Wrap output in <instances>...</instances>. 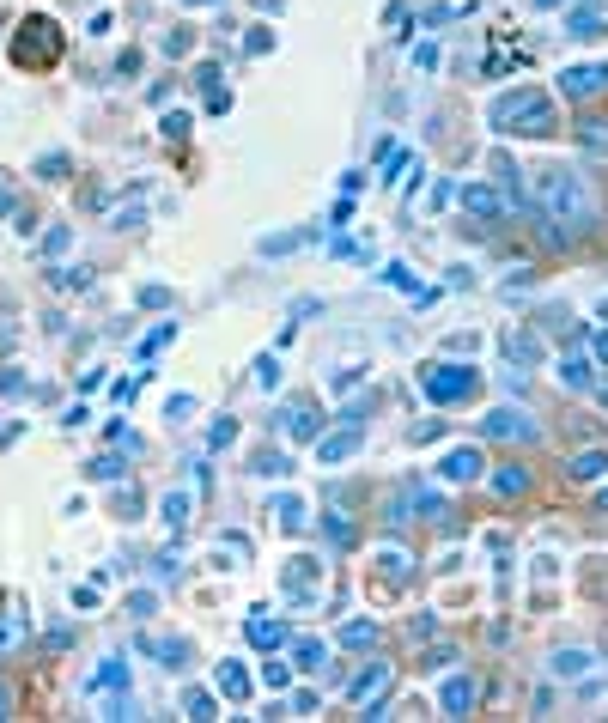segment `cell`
<instances>
[{"label": "cell", "instance_id": "cell-4", "mask_svg": "<svg viewBox=\"0 0 608 723\" xmlns=\"http://www.w3.org/2000/svg\"><path fill=\"white\" fill-rule=\"evenodd\" d=\"M420 383H426V395L444 408V401H463V395H475V383H481V377H475L469 365H432Z\"/></svg>", "mask_w": 608, "mask_h": 723}, {"label": "cell", "instance_id": "cell-16", "mask_svg": "<svg viewBox=\"0 0 608 723\" xmlns=\"http://www.w3.org/2000/svg\"><path fill=\"white\" fill-rule=\"evenodd\" d=\"M602 462H608L602 450H584V456H572V480H596V474H602Z\"/></svg>", "mask_w": 608, "mask_h": 723}, {"label": "cell", "instance_id": "cell-1", "mask_svg": "<svg viewBox=\"0 0 608 723\" xmlns=\"http://www.w3.org/2000/svg\"><path fill=\"white\" fill-rule=\"evenodd\" d=\"M523 189H529V201H536L542 219L566 225L572 237L596 225V207H590V195H584V177H572L566 165H542L536 177H523Z\"/></svg>", "mask_w": 608, "mask_h": 723}, {"label": "cell", "instance_id": "cell-19", "mask_svg": "<svg viewBox=\"0 0 608 723\" xmlns=\"http://www.w3.org/2000/svg\"><path fill=\"white\" fill-rule=\"evenodd\" d=\"M353 444H359V432H335V438H323V456L335 462V456H347Z\"/></svg>", "mask_w": 608, "mask_h": 723}, {"label": "cell", "instance_id": "cell-10", "mask_svg": "<svg viewBox=\"0 0 608 723\" xmlns=\"http://www.w3.org/2000/svg\"><path fill=\"white\" fill-rule=\"evenodd\" d=\"M505 353H511L517 365H542V341H536V335H523V329L505 335Z\"/></svg>", "mask_w": 608, "mask_h": 723}, {"label": "cell", "instance_id": "cell-21", "mask_svg": "<svg viewBox=\"0 0 608 723\" xmlns=\"http://www.w3.org/2000/svg\"><path fill=\"white\" fill-rule=\"evenodd\" d=\"M219 687L232 693V699H244V693H250V675H244V669H225V675H219Z\"/></svg>", "mask_w": 608, "mask_h": 723}, {"label": "cell", "instance_id": "cell-2", "mask_svg": "<svg viewBox=\"0 0 608 723\" xmlns=\"http://www.w3.org/2000/svg\"><path fill=\"white\" fill-rule=\"evenodd\" d=\"M493 128H499V134H517V140H542V134H554V98L536 92V86L505 92V98L493 104Z\"/></svg>", "mask_w": 608, "mask_h": 723}, {"label": "cell", "instance_id": "cell-5", "mask_svg": "<svg viewBox=\"0 0 608 723\" xmlns=\"http://www.w3.org/2000/svg\"><path fill=\"white\" fill-rule=\"evenodd\" d=\"M481 438H493V444H536L542 426H536V420H523L517 408H493V414L481 420Z\"/></svg>", "mask_w": 608, "mask_h": 723}, {"label": "cell", "instance_id": "cell-9", "mask_svg": "<svg viewBox=\"0 0 608 723\" xmlns=\"http://www.w3.org/2000/svg\"><path fill=\"white\" fill-rule=\"evenodd\" d=\"M438 705H444L450 717H469V705H475V681H444Z\"/></svg>", "mask_w": 608, "mask_h": 723}, {"label": "cell", "instance_id": "cell-20", "mask_svg": "<svg viewBox=\"0 0 608 723\" xmlns=\"http://www.w3.org/2000/svg\"><path fill=\"white\" fill-rule=\"evenodd\" d=\"M274 517H280L286 529H304V505H298V499H280V505H274Z\"/></svg>", "mask_w": 608, "mask_h": 723}, {"label": "cell", "instance_id": "cell-15", "mask_svg": "<svg viewBox=\"0 0 608 723\" xmlns=\"http://www.w3.org/2000/svg\"><path fill=\"white\" fill-rule=\"evenodd\" d=\"M377 566H384V578H396V584H408V566H414V559H408L402 547H384V553H377Z\"/></svg>", "mask_w": 608, "mask_h": 723}, {"label": "cell", "instance_id": "cell-26", "mask_svg": "<svg viewBox=\"0 0 608 723\" xmlns=\"http://www.w3.org/2000/svg\"><path fill=\"white\" fill-rule=\"evenodd\" d=\"M602 401H608V383H602Z\"/></svg>", "mask_w": 608, "mask_h": 723}, {"label": "cell", "instance_id": "cell-17", "mask_svg": "<svg viewBox=\"0 0 608 723\" xmlns=\"http://www.w3.org/2000/svg\"><path fill=\"white\" fill-rule=\"evenodd\" d=\"M298 669H323V645H317V638H298Z\"/></svg>", "mask_w": 608, "mask_h": 723}, {"label": "cell", "instance_id": "cell-14", "mask_svg": "<svg viewBox=\"0 0 608 723\" xmlns=\"http://www.w3.org/2000/svg\"><path fill=\"white\" fill-rule=\"evenodd\" d=\"M578 146H584V152H608V122L584 116V122H578Z\"/></svg>", "mask_w": 608, "mask_h": 723}, {"label": "cell", "instance_id": "cell-22", "mask_svg": "<svg viewBox=\"0 0 608 723\" xmlns=\"http://www.w3.org/2000/svg\"><path fill=\"white\" fill-rule=\"evenodd\" d=\"M371 638H377V626H371V620H359V626H347V632H341V645H371Z\"/></svg>", "mask_w": 608, "mask_h": 723}, {"label": "cell", "instance_id": "cell-11", "mask_svg": "<svg viewBox=\"0 0 608 723\" xmlns=\"http://www.w3.org/2000/svg\"><path fill=\"white\" fill-rule=\"evenodd\" d=\"M493 493H499V499L529 493V468H499V474H493Z\"/></svg>", "mask_w": 608, "mask_h": 723}, {"label": "cell", "instance_id": "cell-24", "mask_svg": "<svg viewBox=\"0 0 608 723\" xmlns=\"http://www.w3.org/2000/svg\"><path fill=\"white\" fill-rule=\"evenodd\" d=\"M596 359H608V335H596Z\"/></svg>", "mask_w": 608, "mask_h": 723}, {"label": "cell", "instance_id": "cell-12", "mask_svg": "<svg viewBox=\"0 0 608 723\" xmlns=\"http://www.w3.org/2000/svg\"><path fill=\"white\" fill-rule=\"evenodd\" d=\"M560 377H566L572 389H590V383H596V371H590L584 353H566V359H560Z\"/></svg>", "mask_w": 608, "mask_h": 723}, {"label": "cell", "instance_id": "cell-23", "mask_svg": "<svg viewBox=\"0 0 608 723\" xmlns=\"http://www.w3.org/2000/svg\"><path fill=\"white\" fill-rule=\"evenodd\" d=\"M250 638H256V645H274L280 626H274V620H250Z\"/></svg>", "mask_w": 608, "mask_h": 723}, {"label": "cell", "instance_id": "cell-13", "mask_svg": "<svg viewBox=\"0 0 608 723\" xmlns=\"http://www.w3.org/2000/svg\"><path fill=\"white\" fill-rule=\"evenodd\" d=\"M444 474H450V480H475V474H481V456H475V450H450V456H444Z\"/></svg>", "mask_w": 608, "mask_h": 723}, {"label": "cell", "instance_id": "cell-6", "mask_svg": "<svg viewBox=\"0 0 608 723\" xmlns=\"http://www.w3.org/2000/svg\"><path fill=\"white\" fill-rule=\"evenodd\" d=\"M560 92H566V98H602V92H608V61H596V67H566V73H560Z\"/></svg>", "mask_w": 608, "mask_h": 723}, {"label": "cell", "instance_id": "cell-8", "mask_svg": "<svg viewBox=\"0 0 608 723\" xmlns=\"http://www.w3.org/2000/svg\"><path fill=\"white\" fill-rule=\"evenodd\" d=\"M280 432H286L292 444H304V438H317V408H311V401H292V408L280 414Z\"/></svg>", "mask_w": 608, "mask_h": 723}, {"label": "cell", "instance_id": "cell-3", "mask_svg": "<svg viewBox=\"0 0 608 723\" xmlns=\"http://www.w3.org/2000/svg\"><path fill=\"white\" fill-rule=\"evenodd\" d=\"M61 49H67L61 25L43 19V13H31V19L19 25V37H13V67H25V73H49V67L61 61Z\"/></svg>", "mask_w": 608, "mask_h": 723}, {"label": "cell", "instance_id": "cell-18", "mask_svg": "<svg viewBox=\"0 0 608 723\" xmlns=\"http://www.w3.org/2000/svg\"><path fill=\"white\" fill-rule=\"evenodd\" d=\"M554 669H560V675H584V669H590V651H560Z\"/></svg>", "mask_w": 608, "mask_h": 723}, {"label": "cell", "instance_id": "cell-25", "mask_svg": "<svg viewBox=\"0 0 608 723\" xmlns=\"http://www.w3.org/2000/svg\"><path fill=\"white\" fill-rule=\"evenodd\" d=\"M596 511H608V493H602V499H596Z\"/></svg>", "mask_w": 608, "mask_h": 723}, {"label": "cell", "instance_id": "cell-7", "mask_svg": "<svg viewBox=\"0 0 608 723\" xmlns=\"http://www.w3.org/2000/svg\"><path fill=\"white\" fill-rule=\"evenodd\" d=\"M463 207H469L475 219H487V225H499V219H505V201H499V189H493V183L463 189Z\"/></svg>", "mask_w": 608, "mask_h": 723}]
</instances>
